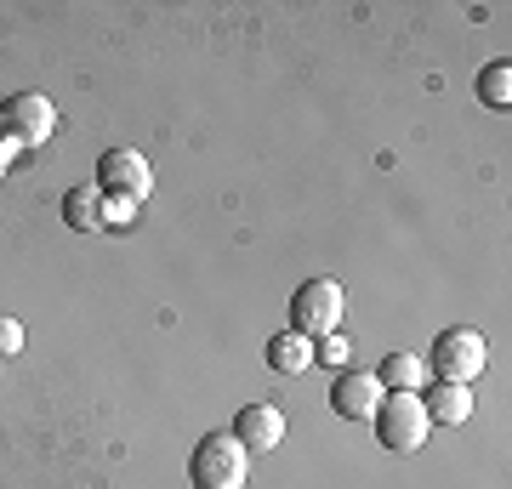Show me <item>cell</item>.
I'll return each instance as SVG.
<instances>
[{
  "mask_svg": "<svg viewBox=\"0 0 512 489\" xmlns=\"http://www.w3.org/2000/svg\"><path fill=\"white\" fill-rule=\"evenodd\" d=\"M421 410H427V421H444V427H456V421L473 416V393H467V387H456V381H439V387L421 399Z\"/></svg>",
  "mask_w": 512,
  "mask_h": 489,
  "instance_id": "10",
  "label": "cell"
},
{
  "mask_svg": "<svg viewBox=\"0 0 512 489\" xmlns=\"http://www.w3.org/2000/svg\"><path fill=\"white\" fill-rule=\"evenodd\" d=\"M188 478L194 489H245L251 478V450L234 433H205L188 455Z\"/></svg>",
  "mask_w": 512,
  "mask_h": 489,
  "instance_id": "1",
  "label": "cell"
},
{
  "mask_svg": "<svg viewBox=\"0 0 512 489\" xmlns=\"http://www.w3.org/2000/svg\"><path fill=\"white\" fill-rule=\"evenodd\" d=\"M103 205H109V194L97 182H80V188L63 194V222H69L74 234H92V228H103Z\"/></svg>",
  "mask_w": 512,
  "mask_h": 489,
  "instance_id": "9",
  "label": "cell"
},
{
  "mask_svg": "<svg viewBox=\"0 0 512 489\" xmlns=\"http://www.w3.org/2000/svg\"><path fill=\"white\" fill-rule=\"evenodd\" d=\"M97 188L114 194V200H143L148 188H154V171L137 148H109L103 160H97Z\"/></svg>",
  "mask_w": 512,
  "mask_h": 489,
  "instance_id": "6",
  "label": "cell"
},
{
  "mask_svg": "<svg viewBox=\"0 0 512 489\" xmlns=\"http://www.w3.org/2000/svg\"><path fill=\"white\" fill-rule=\"evenodd\" d=\"M12 148H18L12 137H0V177H6V160H12Z\"/></svg>",
  "mask_w": 512,
  "mask_h": 489,
  "instance_id": "17",
  "label": "cell"
},
{
  "mask_svg": "<svg viewBox=\"0 0 512 489\" xmlns=\"http://www.w3.org/2000/svg\"><path fill=\"white\" fill-rule=\"evenodd\" d=\"M268 364H274L279 376H302V370L313 364V342L308 336H296V330H285V336L268 342Z\"/></svg>",
  "mask_w": 512,
  "mask_h": 489,
  "instance_id": "11",
  "label": "cell"
},
{
  "mask_svg": "<svg viewBox=\"0 0 512 489\" xmlns=\"http://www.w3.org/2000/svg\"><path fill=\"white\" fill-rule=\"evenodd\" d=\"M382 387H393V393H421V381H427V359H416V353H387L382 364Z\"/></svg>",
  "mask_w": 512,
  "mask_h": 489,
  "instance_id": "12",
  "label": "cell"
},
{
  "mask_svg": "<svg viewBox=\"0 0 512 489\" xmlns=\"http://www.w3.org/2000/svg\"><path fill=\"white\" fill-rule=\"evenodd\" d=\"M12 353H23V325L18 319H0V359H12Z\"/></svg>",
  "mask_w": 512,
  "mask_h": 489,
  "instance_id": "16",
  "label": "cell"
},
{
  "mask_svg": "<svg viewBox=\"0 0 512 489\" xmlns=\"http://www.w3.org/2000/svg\"><path fill=\"white\" fill-rule=\"evenodd\" d=\"M342 308H348V296H342L336 279H308L291 296V330L308 336V342H319V336H330V330L342 325Z\"/></svg>",
  "mask_w": 512,
  "mask_h": 489,
  "instance_id": "3",
  "label": "cell"
},
{
  "mask_svg": "<svg viewBox=\"0 0 512 489\" xmlns=\"http://www.w3.org/2000/svg\"><path fill=\"white\" fill-rule=\"evenodd\" d=\"M376 438H382L393 455H416L421 444H427V410H421V393H382V404H376Z\"/></svg>",
  "mask_w": 512,
  "mask_h": 489,
  "instance_id": "2",
  "label": "cell"
},
{
  "mask_svg": "<svg viewBox=\"0 0 512 489\" xmlns=\"http://www.w3.org/2000/svg\"><path fill=\"white\" fill-rule=\"evenodd\" d=\"M103 222H109V228H131V222H137V200H114V194H109Z\"/></svg>",
  "mask_w": 512,
  "mask_h": 489,
  "instance_id": "15",
  "label": "cell"
},
{
  "mask_svg": "<svg viewBox=\"0 0 512 489\" xmlns=\"http://www.w3.org/2000/svg\"><path fill=\"white\" fill-rule=\"evenodd\" d=\"M478 97H484L490 109H507L512 103V63H490L484 80H478Z\"/></svg>",
  "mask_w": 512,
  "mask_h": 489,
  "instance_id": "13",
  "label": "cell"
},
{
  "mask_svg": "<svg viewBox=\"0 0 512 489\" xmlns=\"http://www.w3.org/2000/svg\"><path fill=\"white\" fill-rule=\"evenodd\" d=\"M0 126H6V137H12L18 148H35V143L52 137L57 109L40 97V91H18V97H6V103H0Z\"/></svg>",
  "mask_w": 512,
  "mask_h": 489,
  "instance_id": "5",
  "label": "cell"
},
{
  "mask_svg": "<svg viewBox=\"0 0 512 489\" xmlns=\"http://www.w3.org/2000/svg\"><path fill=\"white\" fill-rule=\"evenodd\" d=\"M234 438L245 450H274L279 438H285V416H279L274 404H245L234 416Z\"/></svg>",
  "mask_w": 512,
  "mask_h": 489,
  "instance_id": "8",
  "label": "cell"
},
{
  "mask_svg": "<svg viewBox=\"0 0 512 489\" xmlns=\"http://www.w3.org/2000/svg\"><path fill=\"white\" fill-rule=\"evenodd\" d=\"M484 336L478 330H444L439 342H433V353H427V370L439 381H456V387H467V381L484 370Z\"/></svg>",
  "mask_w": 512,
  "mask_h": 489,
  "instance_id": "4",
  "label": "cell"
},
{
  "mask_svg": "<svg viewBox=\"0 0 512 489\" xmlns=\"http://www.w3.org/2000/svg\"><path fill=\"white\" fill-rule=\"evenodd\" d=\"M382 393H387V387L370 376V370H342L336 387H330V410H336L342 421H365V416H376Z\"/></svg>",
  "mask_w": 512,
  "mask_h": 489,
  "instance_id": "7",
  "label": "cell"
},
{
  "mask_svg": "<svg viewBox=\"0 0 512 489\" xmlns=\"http://www.w3.org/2000/svg\"><path fill=\"white\" fill-rule=\"evenodd\" d=\"M313 359H319V364H330V370H342V364L353 359L348 336H336V330H330V336H319V342H313Z\"/></svg>",
  "mask_w": 512,
  "mask_h": 489,
  "instance_id": "14",
  "label": "cell"
}]
</instances>
